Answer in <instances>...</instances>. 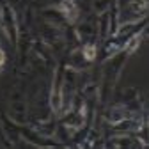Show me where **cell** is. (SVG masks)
<instances>
[{"label":"cell","instance_id":"1","mask_svg":"<svg viewBox=\"0 0 149 149\" xmlns=\"http://www.w3.org/2000/svg\"><path fill=\"white\" fill-rule=\"evenodd\" d=\"M62 11L66 13V16L69 20H74V18H77V7H74L73 0H64L62 2Z\"/></svg>","mask_w":149,"mask_h":149},{"label":"cell","instance_id":"2","mask_svg":"<svg viewBox=\"0 0 149 149\" xmlns=\"http://www.w3.org/2000/svg\"><path fill=\"white\" fill-rule=\"evenodd\" d=\"M94 55H96L94 46H87V48H85V57H87V59H94Z\"/></svg>","mask_w":149,"mask_h":149},{"label":"cell","instance_id":"3","mask_svg":"<svg viewBox=\"0 0 149 149\" xmlns=\"http://www.w3.org/2000/svg\"><path fill=\"white\" fill-rule=\"evenodd\" d=\"M4 62H6V53H4L2 50H0V69L4 68Z\"/></svg>","mask_w":149,"mask_h":149}]
</instances>
